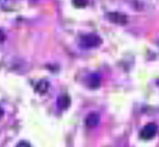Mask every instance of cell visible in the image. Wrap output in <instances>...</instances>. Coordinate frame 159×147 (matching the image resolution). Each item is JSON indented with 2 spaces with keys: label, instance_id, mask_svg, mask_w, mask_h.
<instances>
[{
  "label": "cell",
  "instance_id": "6da1fadb",
  "mask_svg": "<svg viewBox=\"0 0 159 147\" xmlns=\"http://www.w3.org/2000/svg\"><path fill=\"white\" fill-rule=\"evenodd\" d=\"M102 43V39L94 34H88L84 35L80 39L81 46L86 49H92L99 47Z\"/></svg>",
  "mask_w": 159,
  "mask_h": 147
},
{
  "label": "cell",
  "instance_id": "7a4b0ae2",
  "mask_svg": "<svg viewBox=\"0 0 159 147\" xmlns=\"http://www.w3.org/2000/svg\"><path fill=\"white\" fill-rule=\"evenodd\" d=\"M158 127L154 123H149L145 125L140 132V137L145 140L153 138L157 134Z\"/></svg>",
  "mask_w": 159,
  "mask_h": 147
},
{
  "label": "cell",
  "instance_id": "3957f363",
  "mask_svg": "<svg viewBox=\"0 0 159 147\" xmlns=\"http://www.w3.org/2000/svg\"><path fill=\"white\" fill-rule=\"evenodd\" d=\"M109 21L113 23L117 24H125L127 22V18L125 15L118 13V12H113L108 14L107 16Z\"/></svg>",
  "mask_w": 159,
  "mask_h": 147
},
{
  "label": "cell",
  "instance_id": "277c9868",
  "mask_svg": "<svg viewBox=\"0 0 159 147\" xmlns=\"http://www.w3.org/2000/svg\"><path fill=\"white\" fill-rule=\"evenodd\" d=\"M100 120V115L98 113L92 112L87 116L86 118V124L88 127H94L99 125Z\"/></svg>",
  "mask_w": 159,
  "mask_h": 147
},
{
  "label": "cell",
  "instance_id": "5b68a950",
  "mask_svg": "<svg viewBox=\"0 0 159 147\" xmlns=\"http://www.w3.org/2000/svg\"><path fill=\"white\" fill-rule=\"evenodd\" d=\"M70 104V100L69 97L66 95H62L59 97L57 100V105L59 109L66 110Z\"/></svg>",
  "mask_w": 159,
  "mask_h": 147
},
{
  "label": "cell",
  "instance_id": "8992f818",
  "mask_svg": "<svg viewBox=\"0 0 159 147\" xmlns=\"http://www.w3.org/2000/svg\"><path fill=\"white\" fill-rule=\"evenodd\" d=\"M49 83L45 80L40 81L36 86V90L39 94H45L49 89Z\"/></svg>",
  "mask_w": 159,
  "mask_h": 147
},
{
  "label": "cell",
  "instance_id": "52a82bcc",
  "mask_svg": "<svg viewBox=\"0 0 159 147\" xmlns=\"http://www.w3.org/2000/svg\"><path fill=\"white\" fill-rule=\"evenodd\" d=\"M89 85L91 87L96 88L98 87L100 84V78L98 75L94 74L92 75L89 78Z\"/></svg>",
  "mask_w": 159,
  "mask_h": 147
},
{
  "label": "cell",
  "instance_id": "ba28073f",
  "mask_svg": "<svg viewBox=\"0 0 159 147\" xmlns=\"http://www.w3.org/2000/svg\"><path fill=\"white\" fill-rule=\"evenodd\" d=\"M73 3L77 8H84L87 4L88 1L87 0H73Z\"/></svg>",
  "mask_w": 159,
  "mask_h": 147
},
{
  "label": "cell",
  "instance_id": "9c48e42d",
  "mask_svg": "<svg viewBox=\"0 0 159 147\" xmlns=\"http://www.w3.org/2000/svg\"><path fill=\"white\" fill-rule=\"evenodd\" d=\"M16 147H31V145L26 141H21L17 144Z\"/></svg>",
  "mask_w": 159,
  "mask_h": 147
},
{
  "label": "cell",
  "instance_id": "30bf717a",
  "mask_svg": "<svg viewBox=\"0 0 159 147\" xmlns=\"http://www.w3.org/2000/svg\"><path fill=\"white\" fill-rule=\"evenodd\" d=\"M5 39V36L4 33L2 31H0V42L4 41Z\"/></svg>",
  "mask_w": 159,
  "mask_h": 147
},
{
  "label": "cell",
  "instance_id": "8fae6325",
  "mask_svg": "<svg viewBox=\"0 0 159 147\" xmlns=\"http://www.w3.org/2000/svg\"><path fill=\"white\" fill-rule=\"evenodd\" d=\"M3 114H4V112L3 111V110L1 108H0V118L3 117Z\"/></svg>",
  "mask_w": 159,
  "mask_h": 147
}]
</instances>
